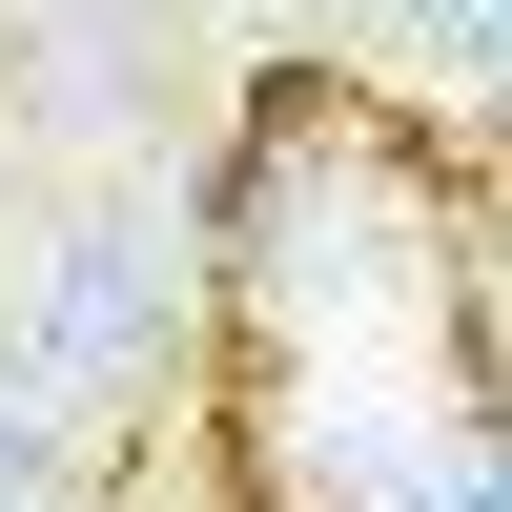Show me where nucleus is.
<instances>
[{"mask_svg": "<svg viewBox=\"0 0 512 512\" xmlns=\"http://www.w3.org/2000/svg\"><path fill=\"white\" fill-rule=\"evenodd\" d=\"M144 369H164V226L103 205V226H62L41 287H21V410H123Z\"/></svg>", "mask_w": 512, "mask_h": 512, "instance_id": "1", "label": "nucleus"}, {"mask_svg": "<svg viewBox=\"0 0 512 512\" xmlns=\"http://www.w3.org/2000/svg\"><path fill=\"white\" fill-rule=\"evenodd\" d=\"M349 492L369 512H512V431H492V410H431V431H390Z\"/></svg>", "mask_w": 512, "mask_h": 512, "instance_id": "2", "label": "nucleus"}, {"mask_svg": "<svg viewBox=\"0 0 512 512\" xmlns=\"http://www.w3.org/2000/svg\"><path fill=\"white\" fill-rule=\"evenodd\" d=\"M390 21L431 41V62H492V82H512V0H390Z\"/></svg>", "mask_w": 512, "mask_h": 512, "instance_id": "3", "label": "nucleus"}]
</instances>
